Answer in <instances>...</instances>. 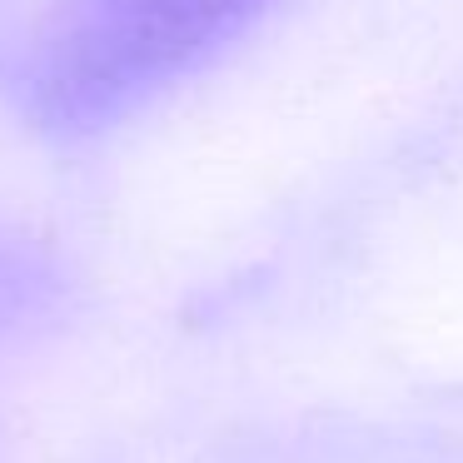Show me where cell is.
I'll use <instances>...</instances> for the list:
<instances>
[{
  "instance_id": "obj_1",
  "label": "cell",
  "mask_w": 463,
  "mask_h": 463,
  "mask_svg": "<svg viewBox=\"0 0 463 463\" xmlns=\"http://www.w3.org/2000/svg\"><path fill=\"white\" fill-rule=\"evenodd\" d=\"M269 0H61L15 55L11 90L31 125L90 135L210 61Z\"/></svg>"
}]
</instances>
